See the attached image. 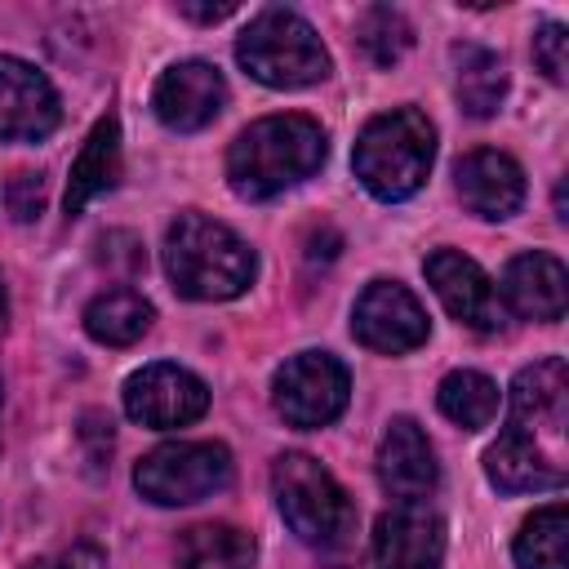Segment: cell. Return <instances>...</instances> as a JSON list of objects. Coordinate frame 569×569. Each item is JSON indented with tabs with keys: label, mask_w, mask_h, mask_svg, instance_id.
I'll use <instances>...</instances> for the list:
<instances>
[{
	"label": "cell",
	"mask_w": 569,
	"mask_h": 569,
	"mask_svg": "<svg viewBox=\"0 0 569 569\" xmlns=\"http://www.w3.org/2000/svg\"><path fill=\"white\" fill-rule=\"evenodd\" d=\"M325 129L311 116H262L227 147V182L240 200H271L325 164Z\"/></svg>",
	"instance_id": "obj_1"
},
{
	"label": "cell",
	"mask_w": 569,
	"mask_h": 569,
	"mask_svg": "<svg viewBox=\"0 0 569 569\" xmlns=\"http://www.w3.org/2000/svg\"><path fill=\"white\" fill-rule=\"evenodd\" d=\"M164 271L191 302H227L253 284V249L209 213H178L164 231Z\"/></svg>",
	"instance_id": "obj_2"
},
{
	"label": "cell",
	"mask_w": 569,
	"mask_h": 569,
	"mask_svg": "<svg viewBox=\"0 0 569 569\" xmlns=\"http://www.w3.org/2000/svg\"><path fill=\"white\" fill-rule=\"evenodd\" d=\"M436 160V129L418 107H391L382 116H373L351 151V169L360 178V187L387 204L409 200Z\"/></svg>",
	"instance_id": "obj_3"
},
{
	"label": "cell",
	"mask_w": 569,
	"mask_h": 569,
	"mask_svg": "<svg viewBox=\"0 0 569 569\" xmlns=\"http://www.w3.org/2000/svg\"><path fill=\"white\" fill-rule=\"evenodd\" d=\"M236 62L271 89H302L329 76V49L293 9H262L236 40Z\"/></svg>",
	"instance_id": "obj_4"
},
{
	"label": "cell",
	"mask_w": 569,
	"mask_h": 569,
	"mask_svg": "<svg viewBox=\"0 0 569 569\" xmlns=\"http://www.w3.org/2000/svg\"><path fill=\"white\" fill-rule=\"evenodd\" d=\"M271 493L284 525L307 547H338L356 529V507L347 489L311 453H280L271 467Z\"/></svg>",
	"instance_id": "obj_5"
},
{
	"label": "cell",
	"mask_w": 569,
	"mask_h": 569,
	"mask_svg": "<svg viewBox=\"0 0 569 569\" xmlns=\"http://www.w3.org/2000/svg\"><path fill=\"white\" fill-rule=\"evenodd\" d=\"M231 485V453L218 440H169L138 458L133 489L156 507H191Z\"/></svg>",
	"instance_id": "obj_6"
},
{
	"label": "cell",
	"mask_w": 569,
	"mask_h": 569,
	"mask_svg": "<svg viewBox=\"0 0 569 569\" xmlns=\"http://www.w3.org/2000/svg\"><path fill=\"white\" fill-rule=\"evenodd\" d=\"M351 400V373L329 351H298L271 378V405L289 427H329Z\"/></svg>",
	"instance_id": "obj_7"
},
{
	"label": "cell",
	"mask_w": 569,
	"mask_h": 569,
	"mask_svg": "<svg viewBox=\"0 0 569 569\" xmlns=\"http://www.w3.org/2000/svg\"><path fill=\"white\" fill-rule=\"evenodd\" d=\"M351 333L378 356H405L427 342L431 320L400 280H369L351 307Z\"/></svg>",
	"instance_id": "obj_8"
},
{
	"label": "cell",
	"mask_w": 569,
	"mask_h": 569,
	"mask_svg": "<svg viewBox=\"0 0 569 569\" xmlns=\"http://www.w3.org/2000/svg\"><path fill=\"white\" fill-rule=\"evenodd\" d=\"M209 409V387L182 369V365H142L138 373H129L124 382V413L142 427L169 431V427H187L196 418H204Z\"/></svg>",
	"instance_id": "obj_9"
},
{
	"label": "cell",
	"mask_w": 569,
	"mask_h": 569,
	"mask_svg": "<svg viewBox=\"0 0 569 569\" xmlns=\"http://www.w3.org/2000/svg\"><path fill=\"white\" fill-rule=\"evenodd\" d=\"M422 271H427V284L436 289L440 307H445L458 325L480 329V333L502 329L507 307H502L493 280L485 276V267H480L476 258H467V253H458V249H436V253H427Z\"/></svg>",
	"instance_id": "obj_10"
},
{
	"label": "cell",
	"mask_w": 569,
	"mask_h": 569,
	"mask_svg": "<svg viewBox=\"0 0 569 569\" xmlns=\"http://www.w3.org/2000/svg\"><path fill=\"white\" fill-rule=\"evenodd\" d=\"M569 422V369L560 356L533 360L511 378L507 391V427L529 436V440H556L565 436Z\"/></svg>",
	"instance_id": "obj_11"
},
{
	"label": "cell",
	"mask_w": 569,
	"mask_h": 569,
	"mask_svg": "<svg viewBox=\"0 0 569 569\" xmlns=\"http://www.w3.org/2000/svg\"><path fill=\"white\" fill-rule=\"evenodd\" d=\"M62 107L49 76L13 53H0V138L4 142H40L58 129Z\"/></svg>",
	"instance_id": "obj_12"
},
{
	"label": "cell",
	"mask_w": 569,
	"mask_h": 569,
	"mask_svg": "<svg viewBox=\"0 0 569 569\" xmlns=\"http://www.w3.org/2000/svg\"><path fill=\"white\" fill-rule=\"evenodd\" d=\"M151 107L160 116V124L178 129V133H196L204 124H213L227 107V80L213 62H200V58H187V62H173L156 89H151Z\"/></svg>",
	"instance_id": "obj_13"
},
{
	"label": "cell",
	"mask_w": 569,
	"mask_h": 569,
	"mask_svg": "<svg viewBox=\"0 0 569 569\" xmlns=\"http://www.w3.org/2000/svg\"><path fill=\"white\" fill-rule=\"evenodd\" d=\"M378 485L396 502H422L440 485V462L413 418H391L378 440Z\"/></svg>",
	"instance_id": "obj_14"
},
{
	"label": "cell",
	"mask_w": 569,
	"mask_h": 569,
	"mask_svg": "<svg viewBox=\"0 0 569 569\" xmlns=\"http://www.w3.org/2000/svg\"><path fill=\"white\" fill-rule=\"evenodd\" d=\"M378 569H440L445 565V520L422 502H396L373 525Z\"/></svg>",
	"instance_id": "obj_15"
},
{
	"label": "cell",
	"mask_w": 569,
	"mask_h": 569,
	"mask_svg": "<svg viewBox=\"0 0 569 569\" xmlns=\"http://www.w3.org/2000/svg\"><path fill=\"white\" fill-rule=\"evenodd\" d=\"M453 187H458V200L476 218H489V222H502L525 204V169L507 151H493V147L467 151L453 164Z\"/></svg>",
	"instance_id": "obj_16"
},
{
	"label": "cell",
	"mask_w": 569,
	"mask_h": 569,
	"mask_svg": "<svg viewBox=\"0 0 569 569\" xmlns=\"http://www.w3.org/2000/svg\"><path fill=\"white\" fill-rule=\"evenodd\" d=\"M498 298L520 320L556 325L565 316V307H569V271H565V262L556 253H542V249L516 253L507 262V271H502Z\"/></svg>",
	"instance_id": "obj_17"
},
{
	"label": "cell",
	"mask_w": 569,
	"mask_h": 569,
	"mask_svg": "<svg viewBox=\"0 0 569 569\" xmlns=\"http://www.w3.org/2000/svg\"><path fill=\"white\" fill-rule=\"evenodd\" d=\"M485 476L502 493H542V489H560L565 485V462L556 453H547V445H538V440H529V436L507 427L485 449Z\"/></svg>",
	"instance_id": "obj_18"
},
{
	"label": "cell",
	"mask_w": 569,
	"mask_h": 569,
	"mask_svg": "<svg viewBox=\"0 0 569 569\" xmlns=\"http://www.w3.org/2000/svg\"><path fill=\"white\" fill-rule=\"evenodd\" d=\"M116 182H120V124H116V116H102L89 129L80 156L71 160V178H67V196H62L67 218H76L93 196L111 191Z\"/></svg>",
	"instance_id": "obj_19"
},
{
	"label": "cell",
	"mask_w": 569,
	"mask_h": 569,
	"mask_svg": "<svg viewBox=\"0 0 569 569\" xmlns=\"http://www.w3.org/2000/svg\"><path fill=\"white\" fill-rule=\"evenodd\" d=\"M253 560H258L253 538L227 520L191 525L178 538V565L182 569H253Z\"/></svg>",
	"instance_id": "obj_20"
},
{
	"label": "cell",
	"mask_w": 569,
	"mask_h": 569,
	"mask_svg": "<svg viewBox=\"0 0 569 569\" xmlns=\"http://www.w3.org/2000/svg\"><path fill=\"white\" fill-rule=\"evenodd\" d=\"M453 67H458L453 93H458L462 111L476 116V120L493 116L502 107V98H507V67H502V58L493 49H480V44H458L453 49Z\"/></svg>",
	"instance_id": "obj_21"
},
{
	"label": "cell",
	"mask_w": 569,
	"mask_h": 569,
	"mask_svg": "<svg viewBox=\"0 0 569 569\" xmlns=\"http://www.w3.org/2000/svg\"><path fill=\"white\" fill-rule=\"evenodd\" d=\"M156 320V307L138 289H107L84 307V329L93 342L107 347H129L138 342Z\"/></svg>",
	"instance_id": "obj_22"
},
{
	"label": "cell",
	"mask_w": 569,
	"mask_h": 569,
	"mask_svg": "<svg viewBox=\"0 0 569 569\" xmlns=\"http://www.w3.org/2000/svg\"><path fill=\"white\" fill-rule=\"evenodd\" d=\"M511 556L520 569H569V511H565V502L538 507L520 525Z\"/></svg>",
	"instance_id": "obj_23"
},
{
	"label": "cell",
	"mask_w": 569,
	"mask_h": 569,
	"mask_svg": "<svg viewBox=\"0 0 569 569\" xmlns=\"http://www.w3.org/2000/svg\"><path fill=\"white\" fill-rule=\"evenodd\" d=\"M436 405H440V413H445L453 427L480 431V427H489V422L498 418V382L485 378L480 369H453V373L440 378Z\"/></svg>",
	"instance_id": "obj_24"
},
{
	"label": "cell",
	"mask_w": 569,
	"mask_h": 569,
	"mask_svg": "<svg viewBox=\"0 0 569 569\" xmlns=\"http://www.w3.org/2000/svg\"><path fill=\"white\" fill-rule=\"evenodd\" d=\"M356 44H360V53H365L373 67H396V62L413 49V27H409V18H405L400 9L373 4V9H365L360 22H356Z\"/></svg>",
	"instance_id": "obj_25"
},
{
	"label": "cell",
	"mask_w": 569,
	"mask_h": 569,
	"mask_svg": "<svg viewBox=\"0 0 569 569\" xmlns=\"http://www.w3.org/2000/svg\"><path fill=\"white\" fill-rule=\"evenodd\" d=\"M533 62L551 84H565L569 71V31L560 22H542L533 36Z\"/></svg>",
	"instance_id": "obj_26"
},
{
	"label": "cell",
	"mask_w": 569,
	"mask_h": 569,
	"mask_svg": "<svg viewBox=\"0 0 569 569\" xmlns=\"http://www.w3.org/2000/svg\"><path fill=\"white\" fill-rule=\"evenodd\" d=\"M4 200H9V213L18 222H31L44 209V182H40V173H13Z\"/></svg>",
	"instance_id": "obj_27"
},
{
	"label": "cell",
	"mask_w": 569,
	"mask_h": 569,
	"mask_svg": "<svg viewBox=\"0 0 569 569\" xmlns=\"http://www.w3.org/2000/svg\"><path fill=\"white\" fill-rule=\"evenodd\" d=\"M178 13L191 18V22H222V18L236 13V4H231V0H227V4H191V0H187V4H178Z\"/></svg>",
	"instance_id": "obj_28"
},
{
	"label": "cell",
	"mask_w": 569,
	"mask_h": 569,
	"mask_svg": "<svg viewBox=\"0 0 569 569\" xmlns=\"http://www.w3.org/2000/svg\"><path fill=\"white\" fill-rule=\"evenodd\" d=\"M4 320H9V293H4V280H0V329H4Z\"/></svg>",
	"instance_id": "obj_29"
},
{
	"label": "cell",
	"mask_w": 569,
	"mask_h": 569,
	"mask_svg": "<svg viewBox=\"0 0 569 569\" xmlns=\"http://www.w3.org/2000/svg\"><path fill=\"white\" fill-rule=\"evenodd\" d=\"M27 569H71V565H62V560H36V565H27Z\"/></svg>",
	"instance_id": "obj_30"
}]
</instances>
